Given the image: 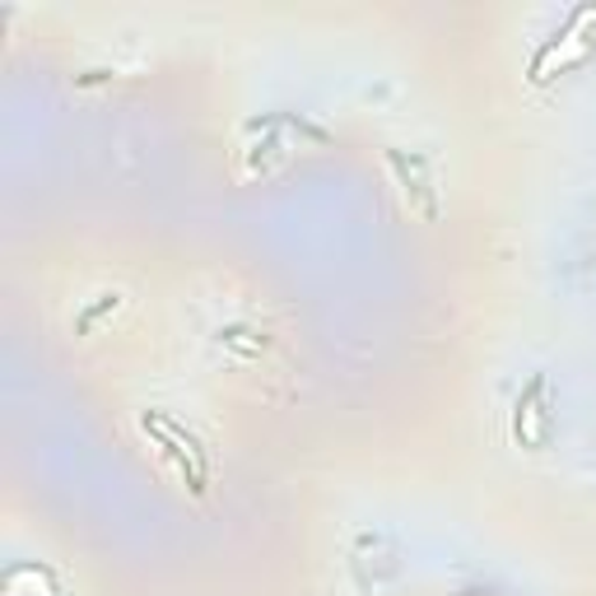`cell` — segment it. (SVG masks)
<instances>
[{"mask_svg":"<svg viewBox=\"0 0 596 596\" xmlns=\"http://www.w3.org/2000/svg\"><path fill=\"white\" fill-rule=\"evenodd\" d=\"M140 425H145V433L159 438L164 452L182 467V475H187V484H191V494L201 499V494H206V448L196 443V438H191L182 425H172V419H164V415H140Z\"/></svg>","mask_w":596,"mask_h":596,"instance_id":"2","label":"cell"},{"mask_svg":"<svg viewBox=\"0 0 596 596\" xmlns=\"http://www.w3.org/2000/svg\"><path fill=\"white\" fill-rule=\"evenodd\" d=\"M467 596H475V592H467Z\"/></svg>","mask_w":596,"mask_h":596,"instance_id":"7","label":"cell"},{"mask_svg":"<svg viewBox=\"0 0 596 596\" xmlns=\"http://www.w3.org/2000/svg\"><path fill=\"white\" fill-rule=\"evenodd\" d=\"M387 164H391L396 178H401L410 210L425 215V219H438V187H433V168H429L425 154H415V149L410 154L406 149H387Z\"/></svg>","mask_w":596,"mask_h":596,"instance_id":"3","label":"cell"},{"mask_svg":"<svg viewBox=\"0 0 596 596\" xmlns=\"http://www.w3.org/2000/svg\"><path fill=\"white\" fill-rule=\"evenodd\" d=\"M117 307H122V294L117 290H107V294H98V303L94 307H84V313L75 317V336H90V331L107 317V313H117Z\"/></svg>","mask_w":596,"mask_h":596,"instance_id":"4","label":"cell"},{"mask_svg":"<svg viewBox=\"0 0 596 596\" xmlns=\"http://www.w3.org/2000/svg\"><path fill=\"white\" fill-rule=\"evenodd\" d=\"M513 438L526 452H545L550 438H555V410H550V383L536 378L522 387V396L513 401Z\"/></svg>","mask_w":596,"mask_h":596,"instance_id":"1","label":"cell"},{"mask_svg":"<svg viewBox=\"0 0 596 596\" xmlns=\"http://www.w3.org/2000/svg\"><path fill=\"white\" fill-rule=\"evenodd\" d=\"M107 80H117V71H107V65H98V71L75 75V90H90V84H107Z\"/></svg>","mask_w":596,"mask_h":596,"instance_id":"6","label":"cell"},{"mask_svg":"<svg viewBox=\"0 0 596 596\" xmlns=\"http://www.w3.org/2000/svg\"><path fill=\"white\" fill-rule=\"evenodd\" d=\"M219 341L242 349V355H261V349H266V336H257L252 326H229V331H219Z\"/></svg>","mask_w":596,"mask_h":596,"instance_id":"5","label":"cell"}]
</instances>
